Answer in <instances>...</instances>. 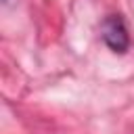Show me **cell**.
Returning <instances> with one entry per match:
<instances>
[{
    "label": "cell",
    "mask_w": 134,
    "mask_h": 134,
    "mask_svg": "<svg viewBox=\"0 0 134 134\" xmlns=\"http://www.w3.org/2000/svg\"><path fill=\"white\" fill-rule=\"evenodd\" d=\"M100 38L113 52H119V54H124L130 46V34L119 15L105 17V21L100 23Z\"/></svg>",
    "instance_id": "1"
}]
</instances>
